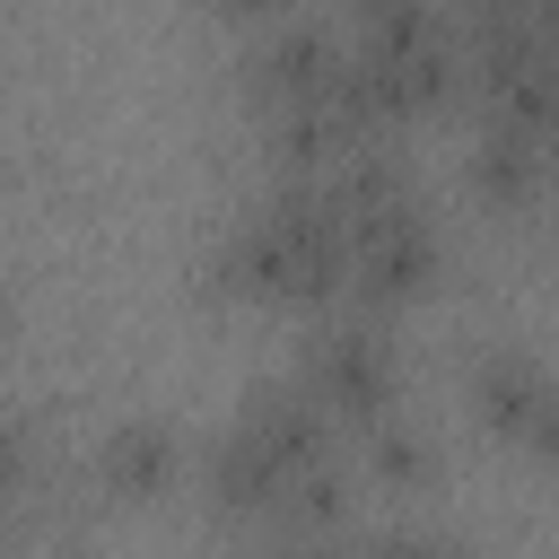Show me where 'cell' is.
<instances>
[{
	"instance_id": "6da1fadb",
	"label": "cell",
	"mask_w": 559,
	"mask_h": 559,
	"mask_svg": "<svg viewBox=\"0 0 559 559\" xmlns=\"http://www.w3.org/2000/svg\"><path fill=\"white\" fill-rule=\"evenodd\" d=\"M210 280H218L227 297H271V306L349 297V236H341V218L323 210L314 183H280V192H262V201L227 227Z\"/></svg>"
},
{
	"instance_id": "7a4b0ae2",
	"label": "cell",
	"mask_w": 559,
	"mask_h": 559,
	"mask_svg": "<svg viewBox=\"0 0 559 559\" xmlns=\"http://www.w3.org/2000/svg\"><path fill=\"white\" fill-rule=\"evenodd\" d=\"M349 70H358L367 105L393 122V114H411V105H428V96L445 87V70H454V44H445V26H437L428 9H402V17H367V26H358V52H349Z\"/></svg>"
},
{
	"instance_id": "3957f363",
	"label": "cell",
	"mask_w": 559,
	"mask_h": 559,
	"mask_svg": "<svg viewBox=\"0 0 559 559\" xmlns=\"http://www.w3.org/2000/svg\"><path fill=\"white\" fill-rule=\"evenodd\" d=\"M341 79H349V52L332 44V26H271L253 52H245V96H253V114H262V131L271 122H297V114H323L332 96H341Z\"/></svg>"
},
{
	"instance_id": "277c9868",
	"label": "cell",
	"mask_w": 559,
	"mask_h": 559,
	"mask_svg": "<svg viewBox=\"0 0 559 559\" xmlns=\"http://www.w3.org/2000/svg\"><path fill=\"white\" fill-rule=\"evenodd\" d=\"M306 393H314L332 419L376 428V419L393 411V349H384V332H376L367 314L323 323V332L306 341Z\"/></svg>"
},
{
	"instance_id": "5b68a950",
	"label": "cell",
	"mask_w": 559,
	"mask_h": 559,
	"mask_svg": "<svg viewBox=\"0 0 559 559\" xmlns=\"http://www.w3.org/2000/svg\"><path fill=\"white\" fill-rule=\"evenodd\" d=\"M428 271H437V227L419 218V201H393V210H376V218L349 227V306L358 314L419 297Z\"/></svg>"
},
{
	"instance_id": "8992f818",
	"label": "cell",
	"mask_w": 559,
	"mask_h": 559,
	"mask_svg": "<svg viewBox=\"0 0 559 559\" xmlns=\"http://www.w3.org/2000/svg\"><path fill=\"white\" fill-rule=\"evenodd\" d=\"M288 489H297V480H288V463H280V454H262L245 428H227V437L210 445V498H218L227 515H280V507H288Z\"/></svg>"
},
{
	"instance_id": "52a82bcc",
	"label": "cell",
	"mask_w": 559,
	"mask_h": 559,
	"mask_svg": "<svg viewBox=\"0 0 559 559\" xmlns=\"http://www.w3.org/2000/svg\"><path fill=\"white\" fill-rule=\"evenodd\" d=\"M175 480V428L166 419H122L105 445H96V489L114 498H157Z\"/></svg>"
},
{
	"instance_id": "ba28073f",
	"label": "cell",
	"mask_w": 559,
	"mask_h": 559,
	"mask_svg": "<svg viewBox=\"0 0 559 559\" xmlns=\"http://www.w3.org/2000/svg\"><path fill=\"white\" fill-rule=\"evenodd\" d=\"M542 367L524 358V349H480L472 367H463V393H472V411L498 428V437H515L524 419H533V402H542Z\"/></svg>"
},
{
	"instance_id": "9c48e42d",
	"label": "cell",
	"mask_w": 559,
	"mask_h": 559,
	"mask_svg": "<svg viewBox=\"0 0 559 559\" xmlns=\"http://www.w3.org/2000/svg\"><path fill=\"white\" fill-rule=\"evenodd\" d=\"M367 437H376V472H384V480H428V463H437L428 437H411V428H393V419H376Z\"/></svg>"
},
{
	"instance_id": "30bf717a",
	"label": "cell",
	"mask_w": 559,
	"mask_h": 559,
	"mask_svg": "<svg viewBox=\"0 0 559 559\" xmlns=\"http://www.w3.org/2000/svg\"><path fill=\"white\" fill-rule=\"evenodd\" d=\"M341 507H349V489H341V472L323 463V472H306V480L288 489V507H280V515H288V524H332Z\"/></svg>"
},
{
	"instance_id": "8fae6325",
	"label": "cell",
	"mask_w": 559,
	"mask_h": 559,
	"mask_svg": "<svg viewBox=\"0 0 559 559\" xmlns=\"http://www.w3.org/2000/svg\"><path fill=\"white\" fill-rule=\"evenodd\" d=\"M515 445H524L533 463H550V472H559V376L542 384V402H533V419L515 428Z\"/></svg>"
},
{
	"instance_id": "7c38bea8",
	"label": "cell",
	"mask_w": 559,
	"mask_h": 559,
	"mask_svg": "<svg viewBox=\"0 0 559 559\" xmlns=\"http://www.w3.org/2000/svg\"><path fill=\"white\" fill-rule=\"evenodd\" d=\"M376 559H454L445 542H376Z\"/></svg>"
},
{
	"instance_id": "4fadbf2b",
	"label": "cell",
	"mask_w": 559,
	"mask_h": 559,
	"mask_svg": "<svg viewBox=\"0 0 559 559\" xmlns=\"http://www.w3.org/2000/svg\"><path fill=\"white\" fill-rule=\"evenodd\" d=\"M227 17H271V9H288V0H218Z\"/></svg>"
}]
</instances>
